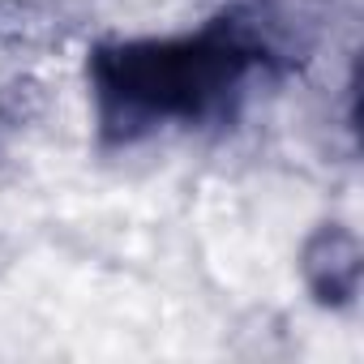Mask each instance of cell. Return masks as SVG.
<instances>
[{
    "label": "cell",
    "mask_w": 364,
    "mask_h": 364,
    "mask_svg": "<svg viewBox=\"0 0 364 364\" xmlns=\"http://www.w3.org/2000/svg\"><path fill=\"white\" fill-rule=\"evenodd\" d=\"M257 65V48L236 22H215L185 39H146L95 56L99 116L112 137H137L167 120H206Z\"/></svg>",
    "instance_id": "cell-1"
}]
</instances>
